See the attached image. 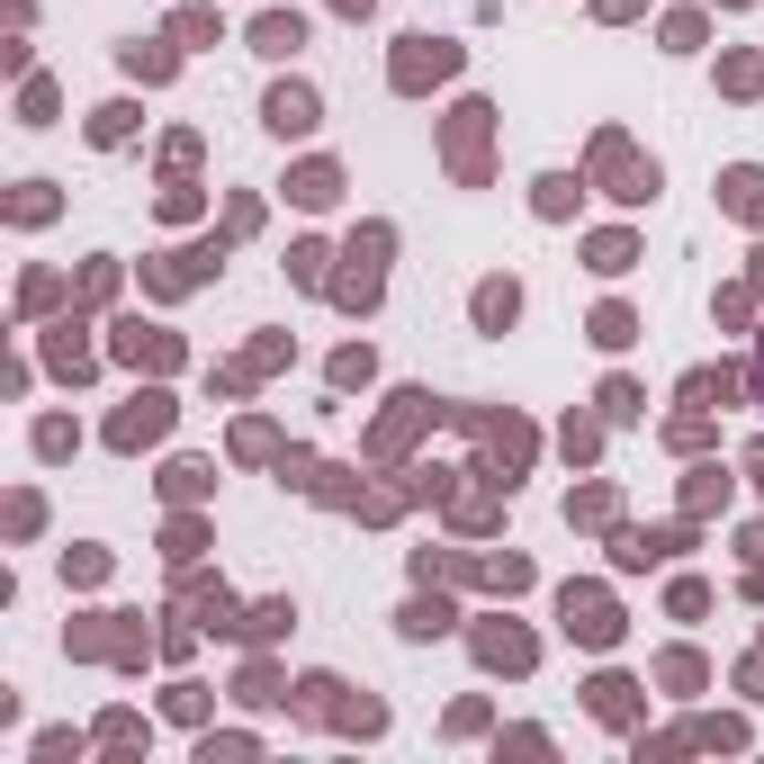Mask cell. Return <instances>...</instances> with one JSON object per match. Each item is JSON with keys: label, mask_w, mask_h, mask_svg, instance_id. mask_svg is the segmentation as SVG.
I'll return each mask as SVG.
<instances>
[{"label": "cell", "mask_w": 764, "mask_h": 764, "mask_svg": "<svg viewBox=\"0 0 764 764\" xmlns=\"http://www.w3.org/2000/svg\"><path fill=\"white\" fill-rule=\"evenodd\" d=\"M558 620H567V639H585V648H611V639H620V611H611V594H594V585H567V594H558Z\"/></svg>", "instance_id": "1"}, {"label": "cell", "mask_w": 764, "mask_h": 764, "mask_svg": "<svg viewBox=\"0 0 764 764\" xmlns=\"http://www.w3.org/2000/svg\"><path fill=\"white\" fill-rule=\"evenodd\" d=\"M441 73H459V45H441V36H405V54H396V91H423V82H441Z\"/></svg>", "instance_id": "2"}, {"label": "cell", "mask_w": 764, "mask_h": 764, "mask_svg": "<svg viewBox=\"0 0 764 764\" xmlns=\"http://www.w3.org/2000/svg\"><path fill=\"white\" fill-rule=\"evenodd\" d=\"M261 117H270V135H306V126H315V91H306V82H280Z\"/></svg>", "instance_id": "3"}, {"label": "cell", "mask_w": 764, "mask_h": 764, "mask_svg": "<svg viewBox=\"0 0 764 764\" xmlns=\"http://www.w3.org/2000/svg\"><path fill=\"white\" fill-rule=\"evenodd\" d=\"M171 423V396H135L126 414H117V450H135V441H154Z\"/></svg>", "instance_id": "4"}, {"label": "cell", "mask_w": 764, "mask_h": 764, "mask_svg": "<svg viewBox=\"0 0 764 764\" xmlns=\"http://www.w3.org/2000/svg\"><path fill=\"white\" fill-rule=\"evenodd\" d=\"M477 657H485V666H504V674H522V666H531V639H522V630H495V620H485V630H477Z\"/></svg>", "instance_id": "5"}, {"label": "cell", "mask_w": 764, "mask_h": 764, "mask_svg": "<svg viewBox=\"0 0 764 764\" xmlns=\"http://www.w3.org/2000/svg\"><path fill=\"white\" fill-rule=\"evenodd\" d=\"M513 315H522V289H513V280H485V289H477V324H485V333H504Z\"/></svg>", "instance_id": "6"}, {"label": "cell", "mask_w": 764, "mask_h": 764, "mask_svg": "<svg viewBox=\"0 0 764 764\" xmlns=\"http://www.w3.org/2000/svg\"><path fill=\"white\" fill-rule=\"evenodd\" d=\"M252 45H261V54H297V45H306V19H297V10H270V19L252 28Z\"/></svg>", "instance_id": "7"}, {"label": "cell", "mask_w": 764, "mask_h": 764, "mask_svg": "<svg viewBox=\"0 0 764 764\" xmlns=\"http://www.w3.org/2000/svg\"><path fill=\"white\" fill-rule=\"evenodd\" d=\"M289 198H297V207H333V198H342V171H333V163H306V171L289 180Z\"/></svg>", "instance_id": "8"}, {"label": "cell", "mask_w": 764, "mask_h": 764, "mask_svg": "<svg viewBox=\"0 0 764 764\" xmlns=\"http://www.w3.org/2000/svg\"><path fill=\"white\" fill-rule=\"evenodd\" d=\"M630 692H639L630 674H603V683H594V720H611V729H620V720H630V711H639V702H630Z\"/></svg>", "instance_id": "9"}, {"label": "cell", "mask_w": 764, "mask_h": 764, "mask_svg": "<svg viewBox=\"0 0 764 764\" xmlns=\"http://www.w3.org/2000/svg\"><path fill=\"white\" fill-rule=\"evenodd\" d=\"M720 198L737 207V217H764V171H729V180H720Z\"/></svg>", "instance_id": "10"}, {"label": "cell", "mask_w": 764, "mask_h": 764, "mask_svg": "<svg viewBox=\"0 0 764 764\" xmlns=\"http://www.w3.org/2000/svg\"><path fill=\"white\" fill-rule=\"evenodd\" d=\"M405 630L414 639H441L450 630V603H405Z\"/></svg>", "instance_id": "11"}, {"label": "cell", "mask_w": 764, "mask_h": 764, "mask_svg": "<svg viewBox=\"0 0 764 764\" xmlns=\"http://www.w3.org/2000/svg\"><path fill=\"white\" fill-rule=\"evenodd\" d=\"M630 333H639V324L620 315V306H603V315H594V342H603V352H620V342H630Z\"/></svg>", "instance_id": "12"}, {"label": "cell", "mask_w": 764, "mask_h": 764, "mask_svg": "<svg viewBox=\"0 0 764 764\" xmlns=\"http://www.w3.org/2000/svg\"><path fill=\"white\" fill-rule=\"evenodd\" d=\"M126 63H135L145 82H163V73H171V54H163V45H126Z\"/></svg>", "instance_id": "13"}, {"label": "cell", "mask_w": 764, "mask_h": 764, "mask_svg": "<svg viewBox=\"0 0 764 764\" xmlns=\"http://www.w3.org/2000/svg\"><path fill=\"white\" fill-rule=\"evenodd\" d=\"M594 270H630V234H603L594 243Z\"/></svg>", "instance_id": "14"}, {"label": "cell", "mask_w": 764, "mask_h": 764, "mask_svg": "<svg viewBox=\"0 0 764 764\" xmlns=\"http://www.w3.org/2000/svg\"><path fill=\"white\" fill-rule=\"evenodd\" d=\"M126 126H135V108H100V117H91V135H100V145H117Z\"/></svg>", "instance_id": "15"}, {"label": "cell", "mask_w": 764, "mask_h": 764, "mask_svg": "<svg viewBox=\"0 0 764 764\" xmlns=\"http://www.w3.org/2000/svg\"><path fill=\"white\" fill-rule=\"evenodd\" d=\"M333 10H352V19H369V0H333Z\"/></svg>", "instance_id": "16"}, {"label": "cell", "mask_w": 764, "mask_h": 764, "mask_svg": "<svg viewBox=\"0 0 764 764\" xmlns=\"http://www.w3.org/2000/svg\"><path fill=\"white\" fill-rule=\"evenodd\" d=\"M746 468H755V485H764V450H755V459H746Z\"/></svg>", "instance_id": "17"}]
</instances>
